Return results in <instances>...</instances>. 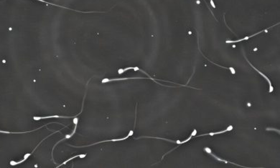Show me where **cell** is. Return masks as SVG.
<instances>
[{
  "label": "cell",
  "instance_id": "6da1fadb",
  "mask_svg": "<svg viewBox=\"0 0 280 168\" xmlns=\"http://www.w3.org/2000/svg\"><path fill=\"white\" fill-rule=\"evenodd\" d=\"M86 92L85 93L84 100H83V102H82V109L81 111L79 114L75 115V116H71V117H66V116H60V115H52V116H46V117H34L33 119L34 120L38 121V120H41V119H50V118H75V117H78V115H80L83 112V108H84V101H85V97H86Z\"/></svg>",
  "mask_w": 280,
  "mask_h": 168
},
{
  "label": "cell",
  "instance_id": "7a4b0ae2",
  "mask_svg": "<svg viewBox=\"0 0 280 168\" xmlns=\"http://www.w3.org/2000/svg\"><path fill=\"white\" fill-rule=\"evenodd\" d=\"M133 134H134V131H133V130H131V131H130V133H129L127 136L124 137H123V138H120V139H107V140L100 141V142H98V143H95L91 144V145H89L80 146V147H78V146H77V147H76V146H73V145H71V147H91V146H93V145H98V144H100V143H106V142H118V141H123V140H125V139H126L127 138H129V137H130V136H132V135H133Z\"/></svg>",
  "mask_w": 280,
  "mask_h": 168
},
{
  "label": "cell",
  "instance_id": "3957f363",
  "mask_svg": "<svg viewBox=\"0 0 280 168\" xmlns=\"http://www.w3.org/2000/svg\"><path fill=\"white\" fill-rule=\"evenodd\" d=\"M204 150L205 152H207V153H208L211 154V156H213L214 158L216 159V160H218V161H220V162H224L225 163H230V164H233L234 165H236V166H238V167H245V166H241V165H238V164H236V163H234V162H229V161H226V160H224V159H221V158H218V156H216L215 154H213V152H211V150L210 149L209 147H205L204 148Z\"/></svg>",
  "mask_w": 280,
  "mask_h": 168
},
{
  "label": "cell",
  "instance_id": "277c9868",
  "mask_svg": "<svg viewBox=\"0 0 280 168\" xmlns=\"http://www.w3.org/2000/svg\"><path fill=\"white\" fill-rule=\"evenodd\" d=\"M192 137V135H190V137L188 139H185V140L184 141H183V142H181L180 140H175V141H174V140H170V139H165V138H163V137H137V138H136L137 139H141V138H154V139H163V140H165V141H168V142H171V143H176V144H178V145H182V144H184V143H186L187 142H188L189 140H190V139H191Z\"/></svg>",
  "mask_w": 280,
  "mask_h": 168
},
{
  "label": "cell",
  "instance_id": "5b68a950",
  "mask_svg": "<svg viewBox=\"0 0 280 168\" xmlns=\"http://www.w3.org/2000/svg\"><path fill=\"white\" fill-rule=\"evenodd\" d=\"M245 57V58H246V60L247 62H248L249 64H250L251 67H252V68H253V69H255V70H256V71H257L258 73L260 74V75H261L262 76V77H263L264 78H265V79H266V81H267V82H268L269 84H270V92H273V89H274V88H273V87H272V83H271V81H270V79H269V78H268L267 77H266V76L265 75H264V74H263V73H262V72H260L259 70H258V69H257V68H256V67H253V65H252V64H251V63L250 62H249V61L248 60H247V58L246 57Z\"/></svg>",
  "mask_w": 280,
  "mask_h": 168
},
{
  "label": "cell",
  "instance_id": "8992f818",
  "mask_svg": "<svg viewBox=\"0 0 280 168\" xmlns=\"http://www.w3.org/2000/svg\"><path fill=\"white\" fill-rule=\"evenodd\" d=\"M78 119L77 118H76V119H74V120H73V123L76 124V125H75V128H74L73 131V132H72V133H71V135H66V136H65V137H64V138H63V139H61V140L58 141V143H57L56 144V145H54L53 148H52V152H53V150H54V149H55V147H56V145H58L59 143H61V142L64 141V140H65V139H69V138H71V137H73V135L74 134H75L76 132V128H77V125H78Z\"/></svg>",
  "mask_w": 280,
  "mask_h": 168
},
{
  "label": "cell",
  "instance_id": "52a82bcc",
  "mask_svg": "<svg viewBox=\"0 0 280 168\" xmlns=\"http://www.w3.org/2000/svg\"><path fill=\"white\" fill-rule=\"evenodd\" d=\"M52 123H57V124H58V123H56V122H53V123H49L46 124V125H45L41 126L40 127H39V128H38V129H36V130H31V131H27V132H7V131H2V130H0V132H1V133H5V134H25V133H28V132H35V131H36V130H40V129L43 128V127H44L45 126H47L48 125H50V124H52Z\"/></svg>",
  "mask_w": 280,
  "mask_h": 168
},
{
  "label": "cell",
  "instance_id": "ba28073f",
  "mask_svg": "<svg viewBox=\"0 0 280 168\" xmlns=\"http://www.w3.org/2000/svg\"><path fill=\"white\" fill-rule=\"evenodd\" d=\"M132 79H146L144 77H125V78H116V79H104L102 80V83H106V82H113V81H120V80H127Z\"/></svg>",
  "mask_w": 280,
  "mask_h": 168
},
{
  "label": "cell",
  "instance_id": "9c48e42d",
  "mask_svg": "<svg viewBox=\"0 0 280 168\" xmlns=\"http://www.w3.org/2000/svg\"><path fill=\"white\" fill-rule=\"evenodd\" d=\"M267 32V30H262V31L259 32H257V33H256L255 34H253V35L248 36V37H245L244 38L241 39V40H233V41H232V40H227V41H226V43H236V42H241V41L247 40H249V38L253 37H254V36H256V35H257V34H259L260 33H261V32Z\"/></svg>",
  "mask_w": 280,
  "mask_h": 168
},
{
  "label": "cell",
  "instance_id": "30bf717a",
  "mask_svg": "<svg viewBox=\"0 0 280 168\" xmlns=\"http://www.w3.org/2000/svg\"><path fill=\"white\" fill-rule=\"evenodd\" d=\"M86 154H77V155H75V156L72 157V158H71L68 159V160H65L64 162H63V163H62V164L59 165H58V167H59L62 166V165H65V164H66V163H67L68 162H69V161L72 160H73V159H75V158H85V157H86Z\"/></svg>",
  "mask_w": 280,
  "mask_h": 168
},
{
  "label": "cell",
  "instance_id": "8fae6325",
  "mask_svg": "<svg viewBox=\"0 0 280 168\" xmlns=\"http://www.w3.org/2000/svg\"><path fill=\"white\" fill-rule=\"evenodd\" d=\"M267 131H275V132H277L279 133V130H277V129H274V128H266V129Z\"/></svg>",
  "mask_w": 280,
  "mask_h": 168
}]
</instances>
